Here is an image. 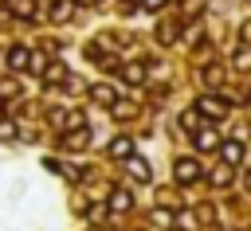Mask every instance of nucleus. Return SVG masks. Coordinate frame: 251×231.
I'll use <instances>...</instances> for the list:
<instances>
[{"label":"nucleus","instance_id":"obj_1","mask_svg":"<svg viewBox=\"0 0 251 231\" xmlns=\"http://www.w3.org/2000/svg\"><path fill=\"white\" fill-rule=\"evenodd\" d=\"M173 176H176V184H192V180H200V164H196L192 157H176Z\"/></svg>","mask_w":251,"mask_h":231},{"label":"nucleus","instance_id":"obj_2","mask_svg":"<svg viewBox=\"0 0 251 231\" xmlns=\"http://www.w3.org/2000/svg\"><path fill=\"white\" fill-rule=\"evenodd\" d=\"M196 114H204V117H224L227 114V102L224 98H212V94H204V98H196Z\"/></svg>","mask_w":251,"mask_h":231},{"label":"nucleus","instance_id":"obj_3","mask_svg":"<svg viewBox=\"0 0 251 231\" xmlns=\"http://www.w3.org/2000/svg\"><path fill=\"white\" fill-rule=\"evenodd\" d=\"M31 63H35V55H31L27 47H12V51H8V67H12V70H31Z\"/></svg>","mask_w":251,"mask_h":231},{"label":"nucleus","instance_id":"obj_4","mask_svg":"<svg viewBox=\"0 0 251 231\" xmlns=\"http://www.w3.org/2000/svg\"><path fill=\"white\" fill-rule=\"evenodd\" d=\"M220 161L224 164H239L243 161V141H224L220 145Z\"/></svg>","mask_w":251,"mask_h":231},{"label":"nucleus","instance_id":"obj_5","mask_svg":"<svg viewBox=\"0 0 251 231\" xmlns=\"http://www.w3.org/2000/svg\"><path fill=\"white\" fill-rule=\"evenodd\" d=\"M133 208V192L129 188H114L110 192V211H129Z\"/></svg>","mask_w":251,"mask_h":231},{"label":"nucleus","instance_id":"obj_6","mask_svg":"<svg viewBox=\"0 0 251 231\" xmlns=\"http://www.w3.org/2000/svg\"><path fill=\"white\" fill-rule=\"evenodd\" d=\"M196 149H220V129H196Z\"/></svg>","mask_w":251,"mask_h":231},{"label":"nucleus","instance_id":"obj_7","mask_svg":"<svg viewBox=\"0 0 251 231\" xmlns=\"http://www.w3.org/2000/svg\"><path fill=\"white\" fill-rule=\"evenodd\" d=\"M110 157L129 161V157H133V141H129V137H114V141H110Z\"/></svg>","mask_w":251,"mask_h":231},{"label":"nucleus","instance_id":"obj_8","mask_svg":"<svg viewBox=\"0 0 251 231\" xmlns=\"http://www.w3.org/2000/svg\"><path fill=\"white\" fill-rule=\"evenodd\" d=\"M8 8H12V16H20V20H35V0H8Z\"/></svg>","mask_w":251,"mask_h":231},{"label":"nucleus","instance_id":"obj_9","mask_svg":"<svg viewBox=\"0 0 251 231\" xmlns=\"http://www.w3.org/2000/svg\"><path fill=\"white\" fill-rule=\"evenodd\" d=\"M126 168H129V176H133V180H149V164H145L141 157H129V161H126Z\"/></svg>","mask_w":251,"mask_h":231},{"label":"nucleus","instance_id":"obj_10","mask_svg":"<svg viewBox=\"0 0 251 231\" xmlns=\"http://www.w3.org/2000/svg\"><path fill=\"white\" fill-rule=\"evenodd\" d=\"M71 12H75V4H71V0H55V4H51V20H59V23H63V20H71Z\"/></svg>","mask_w":251,"mask_h":231},{"label":"nucleus","instance_id":"obj_11","mask_svg":"<svg viewBox=\"0 0 251 231\" xmlns=\"http://www.w3.org/2000/svg\"><path fill=\"white\" fill-rule=\"evenodd\" d=\"M145 74H149V67H145V63H129V67H126V82H133V86H137V82H145Z\"/></svg>","mask_w":251,"mask_h":231},{"label":"nucleus","instance_id":"obj_12","mask_svg":"<svg viewBox=\"0 0 251 231\" xmlns=\"http://www.w3.org/2000/svg\"><path fill=\"white\" fill-rule=\"evenodd\" d=\"M90 98H94V102H102V106H114V102H118L110 86H94V90H90Z\"/></svg>","mask_w":251,"mask_h":231},{"label":"nucleus","instance_id":"obj_13","mask_svg":"<svg viewBox=\"0 0 251 231\" xmlns=\"http://www.w3.org/2000/svg\"><path fill=\"white\" fill-rule=\"evenodd\" d=\"M86 141H90V129H71V133H67V145H71V149H82Z\"/></svg>","mask_w":251,"mask_h":231},{"label":"nucleus","instance_id":"obj_14","mask_svg":"<svg viewBox=\"0 0 251 231\" xmlns=\"http://www.w3.org/2000/svg\"><path fill=\"white\" fill-rule=\"evenodd\" d=\"M43 78H47V82H63V78H67V67H63V63H55V67H47V70H43Z\"/></svg>","mask_w":251,"mask_h":231},{"label":"nucleus","instance_id":"obj_15","mask_svg":"<svg viewBox=\"0 0 251 231\" xmlns=\"http://www.w3.org/2000/svg\"><path fill=\"white\" fill-rule=\"evenodd\" d=\"M227 180H231V164H220V168L212 172V184H220V188H224Z\"/></svg>","mask_w":251,"mask_h":231},{"label":"nucleus","instance_id":"obj_16","mask_svg":"<svg viewBox=\"0 0 251 231\" xmlns=\"http://www.w3.org/2000/svg\"><path fill=\"white\" fill-rule=\"evenodd\" d=\"M110 114H114V117H129V114H133V106H129V102H114V106H110Z\"/></svg>","mask_w":251,"mask_h":231},{"label":"nucleus","instance_id":"obj_17","mask_svg":"<svg viewBox=\"0 0 251 231\" xmlns=\"http://www.w3.org/2000/svg\"><path fill=\"white\" fill-rule=\"evenodd\" d=\"M0 137H4V141H12V137H20V129H16V121H0Z\"/></svg>","mask_w":251,"mask_h":231},{"label":"nucleus","instance_id":"obj_18","mask_svg":"<svg viewBox=\"0 0 251 231\" xmlns=\"http://www.w3.org/2000/svg\"><path fill=\"white\" fill-rule=\"evenodd\" d=\"M153 219H157L161 227H169V223H173V211H169V208H157V211H153Z\"/></svg>","mask_w":251,"mask_h":231},{"label":"nucleus","instance_id":"obj_19","mask_svg":"<svg viewBox=\"0 0 251 231\" xmlns=\"http://www.w3.org/2000/svg\"><path fill=\"white\" fill-rule=\"evenodd\" d=\"M176 223H180L184 231H192V227H196V219H192V211H180V215H176Z\"/></svg>","mask_w":251,"mask_h":231},{"label":"nucleus","instance_id":"obj_20","mask_svg":"<svg viewBox=\"0 0 251 231\" xmlns=\"http://www.w3.org/2000/svg\"><path fill=\"white\" fill-rule=\"evenodd\" d=\"M161 4H165V0H141V8H145V12H157Z\"/></svg>","mask_w":251,"mask_h":231},{"label":"nucleus","instance_id":"obj_21","mask_svg":"<svg viewBox=\"0 0 251 231\" xmlns=\"http://www.w3.org/2000/svg\"><path fill=\"white\" fill-rule=\"evenodd\" d=\"M247 188H251V172H247Z\"/></svg>","mask_w":251,"mask_h":231}]
</instances>
